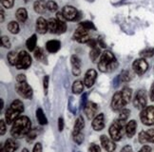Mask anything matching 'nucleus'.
Wrapping results in <instances>:
<instances>
[{"label":"nucleus","mask_w":154,"mask_h":152,"mask_svg":"<svg viewBox=\"0 0 154 152\" xmlns=\"http://www.w3.org/2000/svg\"><path fill=\"white\" fill-rule=\"evenodd\" d=\"M32 129V122L27 116H20L11 126V135L15 139H22Z\"/></svg>","instance_id":"1"},{"label":"nucleus","mask_w":154,"mask_h":152,"mask_svg":"<svg viewBox=\"0 0 154 152\" xmlns=\"http://www.w3.org/2000/svg\"><path fill=\"white\" fill-rule=\"evenodd\" d=\"M118 66H119V64L116 60V57L109 50L104 51V53H102L98 62V68L102 72L113 71L115 68H117Z\"/></svg>","instance_id":"2"},{"label":"nucleus","mask_w":154,"mask_h":152,"mask_svg":"<svg viewBox=\"0 0 154 152\" xmlns=\"http://www.w3.org/2000/svg\"><path fill=\"white\" fill-rule=\"evenodd\" d=\"M24 111V105L20 100H14L10 105L9 108L6 111V122L7 124L11 125L20 117V114Z\"/></svg>","instance_id":"3"},{"label":"nucleus","mask_w":154,"mask_h":152,"mask_svg":"<svg viewBox=\"0 0 154 152\" xmlns=\"http://www.w3.org/2000/svg\"><path fill=\"white\" fill-rule=\"evenodd\" d=\"M126 122H123L119 119L115 120L110 125L109 128V133L110 138L114 142H118L122 139L124 133H126Z\"/></svg>","instance_id":"4"},{"label":"nucleus","mask_w":154,"mask_h":152,"mask_svg":"<svg viewBox=\"0 0 154 152\" xmlns=\"http://www.w3.org/2000/svg\"><path fill=\"white\" fill-rule=\"evenodd\" d=\"M49 32L54 34H62L67 31V23L64 20L57 18H51L48 20Z\"/></svg>","instance_id":"5"},{"label":"nucleus","mask_w":154,"mask_h":152,"mask_svg":"<svg viewBox=\"0 0 154 152\" xmlns=\"http://www.w3.org/2000/svg\"><path fill=\"white\" fill-rule=\"evenodd\" d=\"M32 65V57L26 50H21L18 52V58L15 68L17 69H27Z\"/></svg>","instance_id":"6"},{"label":"nucleus","mask_w":154,"mask_h":152,"mask_svg":"<svg viewBox=\"0 0 154 152\" xmlns=\"http://www.w3.org/2000/svg\"><path fill=\"white\" fill-rule=\"evenodd\" d=\"M140 119L146 126L154 125V107H146L144 109H142L140 113Z\"/></svg>","instance_id":"7"},{"label":"nucleus","mask_w":154,"mask_h":152,"mask_svg":"<svg viewBox=\"0 0 154 152\" xmlns=\"http://www.w3.org/2000/svg\"><path fill=\"white\" fill-rule=\"evenodd\" d=\"M15 90L17 94L24 99H31L32 97V89L27 82L17 83L15 86Z\"/></svg>","instance_id":"8"},{"label":"nucleus","mask_w":154,"mask_h":152,"mask_svg":"<svg viewBox=\"0 0 154 152\" xmlns=\"http://www.w3.org/2000/svg\"><path fill=\"white\" fill-rule=\"evenodd\" d=\"M146 93L144 90H139L138 91H136L134 99H133V105L136 108L138 109H144L146 107Z\"/></svg>","instance_id":"9"},{"label":"nucleus","mask_w":154,"mask_h":152,"mask_svg":"<svg viewBox=\"0 0 154 152\" xmlns=\"http://www.w3.org/2000/svg\"><path fill=\"white\" fill-rule=\"evenodd\" d=\"M62 14L65 17V19L68 21H75L80 18V14L78 13L73 6H65L62 10Z\"/></svg>","instance_id":"10"},{"label":"nucleus","mask_w":154,"mask_h":152,"mask_svg":"<svg viewBox=\"0 0 154 152\" xmlns=\"http://www.w3.org/2000/svg\"><path fill=\"white\" fill-rule=\"evenodd\" d=\"M149 68V64L145 60V58H139L132 63V69L137 75H143Z\"/></svg>","instance_id":"11"},{"label":"nucleus","mask_w":154,"mask_h":152,"mask_svg":"<svg viewBox=\"0 0 154 152\" xmlns=\"http://www.w3.org/2000/svg\"><path fill=\"white\" fill-rule=\"evenodd\" d=\"M124 107H125V104H124V101H123L121 91L115 92L110 103L111 109L113 110V111H120L122 108H124Z\"/></svg>","instance_id":"12"},{"label":"nucleus","mask_w":154,"mask_h":152,"mask_svg":"<svg viewBox=\"0 0 154 152\" xmlns=\"http://www.w3.org/2000/svg\"><path fill=\"white\" fill-rule=\"evenodd\" d=\"M73 39L75 41H77L78 43L85 44V43L88 42V40L91 39V37H90V34H88V31L78 27V29L75 31V32L73 34Z\"/></svg>","instance_id":"13"},{"label":"nucleus","mask_w":154,"mask_h":152,"mask_svg":"<svg viewBox=\"0 0 154 152\" xmlns=\"http://www.w3.org/2000/svg\"><path fill=\"white\" fill-rule=\"evenodd\" d=\"M96 78H97V71L95 69H93V68L88 69L85 74V79H84L85 86L90 89V87H91L94 85V83H95Z\"/></svg>","instance_id":"14"},{"label":"nucleus","mask_w":154,"mask_h":152,"mask_svg":"<svg viewBox=\"0 0 154 152\" xmlns=\"http://www.w3.org/2000/svg\"><path fill=\"white\" fill-rule=\"evenodd\" d=\"M100 142H101V144L104 149H106L108 152H113L116 148V144L113 140L109 139L106 135H102L100 137Z\"/></svg>","instance_id":"15"},{"label":"nucleus","mask_w":154,"mask_h":152,"mask_svg":"<svg viewBox=\"0 0 154 152\" xmlns=\"http://www.w3.org/2000/svg\"><path fill=\"white\" fill-rule=\"evenodd\" d=\"M92 128L95 131H101L105 127V115L104 113H100L93 118L91 123Z\"/></svg>","instance_id":"16"},{"label":"nucleus","mask_w":154,"mask_h":152,"mask_svg":"<svg viewBox=\"0 0 154 152\" xmlns=\"http://www.w3.org/2000/svg\"><path fill=\"white\" fill-rule=\"evenodd\" d=\"M97 110H98L97 104L93 103V102H88L86 107L84 108V112H85L86 116L88 117V119L94 118L96 115Z\"/></svg>","instance_id":"17"},{"label":"nucleus","mask_w":154,"mask_h":152,"mask_svg":"<svg viewBox=\"0 0 154 152\" xmlns=\"http://www.w3.org/2000/svg\"><path fill=\"white\" fill-rule=\"evenodd\" d=\"M35 29L36 32L39 34H45L47 32L49 31V26H48V21L42 16H40L36 20V25H35Z\"/></svg>","instance_id":"18"},{"label":"nucleus","mask_w":154,"mask_h":152,"mask_svg":"<svg viewBox=\"0 0 154 152\" xmlns=\"http://www.w3.org/2000/svg\"><path fill=\"white\" fill-rule=\"evenodd\" d=\"M72 67V73L74 76H79L81 74V60L77 55H72L70 57Z\"/></svg>","instance_id":"19"},{"label":"nucleus","mask_w":154,"mask_h":152,"mask_svg":"<svg viewBox=\"0 0 154 152\" xmlns=\"http://www.w3.org/2000/svg\"><path fill=\"white\" fill-rule=\"evenodd\" d=\"M61 48V42L59 40H50L46 43V49L50 53H55Z\"/></svg>","instance_id":"20"},{"label":"nucleus","mask_w":154,"mask_h":152,"mask_svg":"<svg viewBox=\"0 0 154 152\" xmlns=\"http://www.w3.org/2000/svg\"><path fill=\"white\" fill-rule=\"evenodd\" d=\"M4 148L6 152H15V150L18 148V143L15 141V138H9L5 142Z\"/></svg>","instance_id":"21"},{"label":"nucleus","mask_w":154,"mask_h":152,"mask_svg":"<svg viewBox=\"0 0 154 152\" xmlns=\"http://www.w3.org/2000/svg\"><path fill=\"white\" fill-rule=\"evenodd\" d=\"M137 129V123L135 120H130L126 125V134L128 138H132Z\"/></svg>","instance_id":"22"},{"label":"nucleus","mask_w":154,"mask_h":152,"mask_svg":"<svg viewBox=\"0 0 154 152\" xmlns=\"http://www.w3.org/2000/svg\"><path fill=\"white\" fill-rule=\"evenodd\" d=\"M33 10L35 13L42 14L47 10V3L44 0H36V1L33 3Z\"/></svg>","instance_id":"23"},{"label":"nucleus","mask_w":154,"mask_h":152,"mask_svg":"<svg viewBox=\"0 0 154 152\" xmlns=\"http://www.w3.org/2000/svg\"><path fill=\"white\" fill-rule=\"evenodd\" d=\"M85 127V121L84 118L82 116H79L78 118L76 119L75 124H74V127H73V135L75 134H78L80 132H82V129Z\"/></svg>","instance_id":"24"},{"label":"nucleus","mask_w":154,"mask_h":152,"mask_svg":"<svg viewBox=\"0 0 154 152\" xmlns=\"http://www.w3.org/2000/svg\"><path fill=\"white\" fill-rule=\"evenodd\" d=\"M121 93H122V98H123L124 104H125V106H126V105H128L130 102V100H131V98H132V90L130 89V87H126L123 89Z\"/></svg>","instance_id":"25"},{"label":"nucleus","mask_w":154,"mask_h":152,"mask_svg":"<svg viewBox=\"0 0 154 152\" xmlns=\"http://www.w3.org/2000/svg\"><path fill=\"white\" fill-rule=\"evenodd\" d=\"M15 17L18 22L20 23H24L27 18H28V11L25 8H20L16 11L15 13Z\"/></svg>","instance_id":"26"},{"label":"nucleus","mask_w":154,"mask_h":152,"mask_svg":"<svg viewBox=\"0 0 154 152\" xmlns=\"http://www.w3.org/2000/svg\"><path fill=\"white\" fill-rule=\"evenodd\" d=\"M36 43H37V36L36 34H32L26 41V47L29 51H34V50L36 49Z\"/></svg>","instance_id":"27"},{"label":"nucleus","mask_w":154,"mask_h":152,"mask_svg":"<svg viewBox=\"0 0 154 152\" xmlns=\"http://www.w3.org/2000/svg\"><path fill=\"white\" fill-rule=\"evenodd\" d=\"M84 87H85L84 82H82L81 80H76L72 85V92L74 94H80L84 90Z\"/></svg>","instance_id":"28"},{"label":"nucleus","mask_w":154,"mask_h":152,"mask_svg":"<svg viewBox=\"0 0 154 152\" xmlns=\"http://www.w3.org/2000/svg\"><path fill=\"white\" fill-rule=\"evenodd\" d=\"M36 118H37V121L40 125H47L48 124V119H47V117L43 111L42 108H37L36 110Z\"/></svg>","instance_id":"29"},{"label":"nucleus","mask_w":154,"mask_h":152,"mask_svg":"<svg viewBox=\"0 0 154 152\" xmlns=\"http://www.w3.org/2000/svg\"><path fill=\"white\" fill-rule=\"evenodd\" d=\"M8 31L13 34H17L19 32V24L16 21H11L8 24Z\"/></svg>","instance_id":"30"},{"label":"nucleus","mask_w":154,"mask_h":152,"mask_svg":"<svg viewBox=\"0 0 154 152\" xmlns=\"http://www.w3.org/2000/svg\"><path fill=\"white\" fill-rule=\"evenodd\" d=\"M100 55H101V51H100V49H98L97 47H96V48L91 49V50L90 52V58H91V60L93 63H95L97 61V59L100 57Z\"/></svg>","instance_id":"31"},{"label":"nucleus","mask_w":154,"mask_h":152,"mask_svg":"<svg viewBox=\"0 0 154 152\" xmlns=\"http://www.w3.org/2000/svg\"><path fill=\"white\" fill-rule=\"evenodd\" d=\"M17 58H18V53H16L15 51H10L7 55V59L10 63V65H11V66L16 65Z\"/></svg>","instance_id":"32"},{"label":"nucleus","mask_w":154,"mask_h":152,"mask_svg":"<svg viewBox=\"0 0 154 152\" xmlns=\"http://www.w3.org/2000/svg\"><path fill=\"white\" fill-rule=\"evenodd\" d=\"M154 55V48H146L140 51L141 58H150Z\"/></svg>","instance_id":"33"},{"label":"nucleus","mask_w":154,"mask_h":152,"mask_svg":"<svg viewBox=\"0 0 154 152\" xmlns=\"http://www.w3.org/2000/svg\"><path fill=\"white\" fill-rule=\"evenodd\" d=\"M80 28L85 29L87 31H91V30H96V27L94 26V24L91 21H84V22H81L79 23V26Z\"/></svg>","instance_id":"34"},{"label":"nucleus","mask_w":154,"mask_h":152,"mask_svg":"<svg viewBox=\"0 0 154 152\" xmlns=\"http://www.w3.org/2000/svg\"><path fill=\"white\" fill-rule=\"evenodd\" d=\"M129 114H130V110L128 108H122L120 110V113H119V117H118V119L123 121V122H126L128 120V118L129 117Z\"/></svg>","instance_id":"35"},{"label":"nucleus","mask_w":154,"mask_h":152,"mask_svg":"<svg viewBox=\"0 0 154 152\" xmlns=\"http://www.w3.org/2000/svg\"><path fill=\"white\" fill-rule=\"evenodd\" d=\"M34 53H33V55H34V57L36 58L37 60H39V61H43L44 59H45V54H44V50L41 49V48H39V47H36V49L34 50Z\"/></svg>","instance_id":"36"},{"label":"nucleus","mask_w":154,"mask_h":152,"mask_svg":"<svg viewBox=\"0 0 154 152\" xmlns=\"http://www.w3.org/2000/svg\"><path fill=\"white\" fill-rule=\"evenodd\" d=\"M120 77H121V80L123 83H128V82L131 80L132 75L128 71H123L120 74Z\"/></svg>","instance_id":"37"},{"label":"nucleus","mask_w":154,"mask_h":152,"mask_svg":"<svg viewBox=\"0 0 154 152\" xmlns=\"http://www.w3.org/2000/svg\"><path fill=\"white\" fill-rule=\"evenodd\" d=\"M47 10H49L51 13H55L58 10V5L53 0H50L47 2Z\"/></svg>","instance_id":"38"},{"label":"nucleus","mask_w":154,"mask_h":152,"mask_svg":"<svg viewBox=\"0 0 154 152\" xmlns=\"http://www.w3.org/2000/svg\"><path fill=\"white\" fill-rule=\"evenodd\" d=\"M138 139H139V142H140L142 144H146V143H149V139H147L146 131H141V132L139 133Z\"/></svg>","instance_id":"39"},{"label":"nucleus","mask_w":154,"mask_h":152,"mask_svg":"<svg viewBox=\"0 0 154 152\" xmlns=\"http://www.w3.org/2000/svg\"><path fill=\"white\" fill-rule=\"evenodd\" d=\"M84 134H83L82 132L78 133V134H75V135H73V141L77 144H81L83 142H84Z\"/></svg>","instance_id":"40"},{"label":"nucleus","mask_w":154,"mask_h":152,"mask_svg":"<svg viewBox=\"0 0 154 152\" xmlns=\"http://www.w3.org/2000/svg\"><path fill=\"white\" fill-rule=\"evenodd\" d=\"M1 46L3 48L10 49L11 48V41L8 36H1Z\"/></svg>","instance_id":"41"},{"label":"nucleus","mask_w":154,"mask_h":152,"mask_svg":"<svg viewBox=\"0 0 154 152\" xmlns=\"http://www.w3.org/2000/svg\"><path fill=\"white\" fill-rule=\"evenodd\" d=\"M2 6L6 9H11L14 5V0H1Z\"/></svg>","instance_id":"42"},{"label":"nucleus","mask_w":154,"mask_h":152,"mask_svg":"<svg viewBox=\"0 0 154 152\" xmlns=\"http://www.w3.org/2000/svg\"><path fill=\"white\" fill-rule=\"evenodd\" d=\"M36 136H37L36 131H35L34 129H31V131H29V132L28 133V135L26 136V137H27V142H29V143L32 142L33 140H34L35 138H36Z\"/></svg>","instance_id":"43"},{"label":"nucleus","mask_w":154,"mask_h":152,"mask_svg":"<svg viewBox=\"0 0 154 152\" xmlns=\"http://www.w3.org/2000/svg\"><path fill=\"white\" fill-rule=\"evenodd\" d=\"M146 135H147V139H149V143H154V128L147 130Z\"/></svg>","instance_id":"44"},{"label":"nucleus","mask_w":154,"mask_h":152,"mask_svg":"<svg viewBox=\"0 0 154 152\" xmlns=\"http://www.w3.org/2000/svg\"><path fill=\"white\" fill-rule=\"evenodd\" d=\"M87 98H88V94H87V93H83V95H82V97H81V102H80L81 108H83V109H84V108L86 107L87 103L88 102Z\"/></svg>","instance_id":"45"},{"label":"nucleus","mask_w":154,"mask_h":152,"mask_svg":"<svg viewBox=\"0 0 154 152\" xmlns=\"http://www.w3.org/2000/svg\"><path fill=\"white\" fill-rule=\"evenodd\" d=\"M88 150H90V152H101V148L96 144H91Z\"/></svg>","instance_id":"46"},{"label":"nucleus","mask_w":154,"mask_h":152,"mask_svg":"<svg viewBox=\"0 0 154 152\" xmlns=\"http://www.w3.org/2000/svg\"><path fill=\"white\" fill-rule=\"evenodd\" d=\"M88 47H91V49L93 48H96L97 45H98V40L94 39V38H91L90 40H88V42L87 43Z\"/></svg>","instance_id":"47"},{"label":"nucleus","mask_w":154,"mask_h":152,"mask_svg":"<svg viewBox=\"0 0 154 152\" xmlns=\"http://www.w3.org/2000/svg\"><path fill=\"white\" fill-rule=\"evenodd\" d=\"M49 76L46 75L44 79H43V87H44V90H45V93L47 94V91H48V87H49Z\"/></svg>","instance_id":"48"},{"label":"nucleus","mask_w":154,"mask_h":152,"mask_svg":"<svg viewBox=\"0 0 154 152\" xmlns=\"http://www.w3.org/2000/svg\"><path fill=\"white\" fill-rule=\"evenodd\" d=\"M7 131V128H6V124L4 120H0V134L4 135Z\"/></svg>","instance_id":"49"},{"label":"nucleus","mask_w":154,"mask_h":152,"mask_svg":"<svg viewBox=\"0 0 154 152\" xmlns=\"http://www.w3.org/2000/svg\"><path fill=\"white\" fill-rule=\"evenodd\" d=\"M16 82L17 83H23V82H27V78L25 74H18L16 76Z\"/></svg>","instance_id":"50"},{"label":"nucleus","mask_w":154,"mask_h":152,"mask_svg":"<svg viewBox=\"0 0 154 152\" xmlns=\"http://www.w3.org/2000/svg\"><path fill=\"white\" fill-rule=\"evenodd\" d=\"M58 129L60 132H62L64 129V119L62 117H60V118L58 119Z\"/></svg>","instance_id":"51"},{"label":"nucleus","mask_w":154,"mask_h":152,"mask_svg":"<svg viewBox=\"0 0 154 152\" xmlns=\"http://www.w3.org/2000/svg\"><path fill=\"white\" fill-rule=\"evenodd\" d=\"M32 152H42V144L40 143H36L34 144Z\"/></svg>","instance_id":"52"},{"label":"nucleus","mask_w":154,"mask_h":152,"mask_svg":"<svg viewBox=\"0 0 154 152\" xmlns=\"http://www.w3.org/2000/svg\"><path fill=\"white\" fill-rule=\"evenodd\" d=\"M121 82H122V80H121L120 75H117L116 77L113 79V87H117L118 86L120 85Z\"/></svg>","instance_id":"53"},{"label":"nucleus","mask_w":154,"mask_h":152,"mask_svg":"<svg viewBox=\"0 0 154 152\" xmlns=\"http://www.w3.org/2000/svg\"><path fill=\"white\" fill-rule=\"evenodd\" d=\"M149 97H150L151 101H154V82L152 83L151 87H150V90H149Z\"/></svg>","instance_id":"54"},{"label":"nucleus","mask_w":154,"mask_h":152,"mask_svg":"<svg viewBox=\"0 0 154 152\" xmlns=\"http://www.w3.org/2000/svg\"><path fill=\"white\" fill-rule=\"evenodd\" d=\"M138 152H151V147L149 145H144Z\"/></svg>","instance_id":"55"},{"label":"nucleus","mask_w":154,"mask_h":152,"mask_svg":"<svg viewBox=\"0 0 154 152\" xmlns=\"http://www.w3.org/2000/svg\"><path fill=\"white\" fill-rule=\"evenodd\" d=\"M121 152H133V150L130 145H125V147L121 149Z\"/></svg>","instance_id":"56"},{"label":"nucleus","mask_w":154,"mask_h":152,"mask_svg":"<svg viewBox=\"0 0 154 152\" xmlns=\"http://www.w3.org/2000/svg\"><path fill=\"white\" fill-rule=\"evenodd\" d=\"M98 44L101 46V48H106V45L104 42V40H103L102 37H99V39H98Z\"/></svg>","instance_id":"57"},{"label":"nucleus","mask_w":154,"mask_h":152,"mask_svg":"<svg viewBox=\"0 0 154 152\" xmlns=\"http://www.w3.org/2000/svg\"><path fill=\"white\" fill-rule=\"evenodd\" d=\"M5 21V14H4V10L1 9V19H0V22L3 23Z\"/></svg>","instance_id":"58"},{"label":"nucleus","mask_w":154,"mask_h":152,"mask_svg":"<svg viewBox=\"0 0 154 152\" xmlns=\"http://www.w3.org/2000/svg\"><path fill=\"white\" fill-rule=\"evenodd\" d=\"M0 102H1V107H0V108L3 109V108H4V103H3V100H2V99L0 100Z\"/></svg>","instance_id":"59"},{"label":"nucleus","mask_w":154,"mask_h":152,"mask_svg":"<svg viewBox=\"0 0 154 152\" xmlns=\"http://www.w3.org/2000/svg\"><path fill=\"white\" fill-rule=\"evenodd\" d=\"M1 147V152H6V151H5V148H4V145H3V144H1V147Z\"/></svg>","instance_id":"60"},{"label":"nucleus","mask_w":154,"mask_h":152,"mask_svg":"<svg viewBox=\"0 0 154 152\" xmlns=\"http://www.w3.org/2000/svg\"><path fill=\"white\" fill-rule=\"evenodd\" d=\"M22 152H29V150L27 148H23L22 149Z\"/></svg>","instance_id":"61"}]
</instances>
